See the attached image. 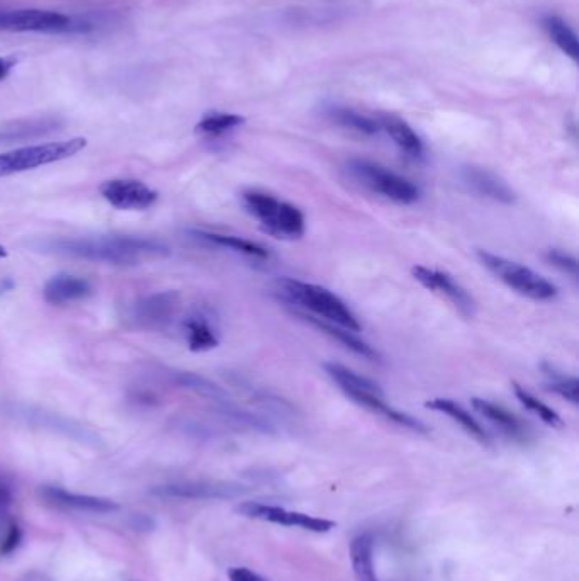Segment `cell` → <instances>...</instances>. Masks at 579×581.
Here are the masks:
<instances>
[{"label":"cell","instance_id":"obj_2","mask_svg":"<svg viewBox=\"0 0 579 581\" xmlns=\"http://www.w3.org/2000/svg\"><path fill=\"white\" fill-rule=\"evenodd\" d=\"M276 293L289 305H296L294 311L318 316L321 320L340 325L350 332L357 333L362 330L354 311L330 289L318 284L304 283L293 277H282L276 283Z\"/></svg>","mask_w":579,"mask_h":581},{"label":"cell","instance_id":"obj_18","mask_svg":"<svg viewBox=\"0 0 579 581\" xmlns=\"http://www.w3.org/2000/svg\"><path fill=\"white\" fill-rule=\"evenodd\" d=\"M94 293L92 284L84 277L72 274H58L48 279L43 289L46 303L53 306H65L77 301H84Z\"/></svg>","mask_w":579,"mask_h":581},{"label":"cell","instance_id":"obj_30","mask_svg":"<svg viewBox=\"0 0 579 581\" xmlns=\"http://www.w3.org/2000/svg\"><path fill=\"white\" fill-rule=\"evenodd\" d=\"M544 371H546L547 379V390L556 393L557 396H561L563 400L573 403V405H578L579 398V381L578 378L574 376H568V374L559 373L552 366H544Z\"/></svg>","mask_w":579,"mask_h":581},{"label":"cell","instance_id":"obj_31","mask_svg":"<svg viewBox=\"0 0 579 581\" xmlns=\"http://www.w3.org/2000/svg\"><path fill=\"white\" fill-rule=\"evenodd\" d=\"M546 260L559 271L566 272L569 276H578V260L574 255L568 254L564 250L551 249L546 252Z\"/></svg>","mask_w":579,"mask_h":581},{"label":"cell","instance_id":"obj_10","mask_svg":"<svg viewBox=\"0 0 579 581\" xmlns=\"http://www.w3.org/2000/svg\"><path fill=\"white\" fill-rule=\"evenodd\" d=\"M179 310L180 294L162 291L135 301L130 308V320L143 330H164L174 323Z\"/></svg>","mask_w":579,"mask_h":581},{"label":"cell","instance_id":"obj_33","mask_svg":"<svg viewBox=\"0 0 579 581\" xmlns=\"http://www.w3.org/2000/svg\"><path fill=\"white\" fill-rule=\"evenodd\" d=\"M12 505V490L11 485L7 483L4 476H0V517L7 514V510Z\"/></svg>","mask_w":579,"mask_h":581},{"label":"cell","instance_id":"obj_4","mask_svg":"<svg viewBox=\"0 0 579 581\" xmlns=\"http://www.w3.org/2000/svg\"><path fill=\"white\" fill-rule=\"evenodd\" d=\"M242 199L248 213L274 237L298 240L306 232V218L298 206L262 191L243 192Z\"/></svg>","mask_w":579,"mask_h":581},{"label":"cell","instance_id":"obj_37","mask_svg":"<svg viewBox=\"0 0 579 581\" xmlns=\"http://www.w3.org/2000/svg\"><path fill=\"white\" fill-rule=\"evenodd\" d=\"M2 257H7V250L0 245V259H2Z\"/></svg>","mask_w":579,"mask_h":581},{"label":"cell","instance_id":"obj_29","mask_svg":"<svg viewBox=\"0 0 579 581\" xmlns=\"http://www.w3.org/2000/svg\"><path fill=\"white\" fill-rule=\"evenodd\" d=\"M245 123V118L238 114L230 113H209L204 116L196 126V133L209 138H218L228 131L235 130Z\"/></svg>","mask_w":579,"mask_h":581},{"label":"cell","instance_id":"obj_8","mask_svg":"<svg viewBox=\"0 0 579 581\" xmlns=\"http://www.w3.org/2000/svg\"><path fill=\"white\" fill-rule=\"evenodd\" d=\"M87 147L85 138H72L67 142L43 143L34 147L19 148L0 155V177L21 174L41 165L55 164L65 158L74 157Z\"/></svg>","mask_w":579,"mask_h":581},{"label":"cell","instance_id":"obj_35","mask_svg":"<svg viewBox=\"0 0 579 581\" xmlns=\"http://www.w3.org/2000/svg\"><path fill=\"white\" fill-rule=\"evenodd\" d=\"M16 57H0V80L7 79L12 68L16 67Z\"/></svg>","mask_w":579,"mask_h":581},{"label":"cell","instance_id":"obj_28","mask_svg":"<svg viewBox=\"0 0 579 581\" xmlns=\"http://www.w3.org/2000/svg\"><path fill=\"white\" fill-rule=\"evenodd\" d=\"M513 393H515V396H517L518 401L522 403L523 407L530 410V412L535 413L544 424L556 427V429H561V427H563V418L559 417V413H557L556 410H552V408L549 407V405H546L544 401L539 400L534 393H530L525 386L513 383Z\"/></svg>","mask_w":579,"mask_h":581},{"label":"cell","instance_id":"obj_23","mask_svg":"<svg viewBox=\"0 0 579 581\" xmlns=\"http://www.w3.org/2000/svg\"><path fill=\"white\" fill-rule=\"evenodd\" d=\"M427 407L452 418L456 424L461 425L462 429L466 430L467 434L473 435L474 439L479 440V442H483V444L490 442V435L484 430L483 425L479 424L478 420L456 401L450 400V398H433V400L428 401Z\"/></svg>","mask_w":579,"mask_h":581},{"label":"cell","instance_id":"obj_16","mask_svg":"<svg viewBox=\"0 0 579 581\" xmlns=\"http://www.w3.org/2000/svg\"><path fill=\"white\" fill-rule=\"evenodd\" d=\"M41 498H45L46 502L55 507L87 512V514H113L119 510V503L109 498L80 495V493H72L58 486H43Z\"/></svg>","mask_w":579,"mask_h":581},{"label":"cell","instance_id":"obj_36","mask_svg":"<svg viewBox=\"0 0 579 581\" xmlns=\"http://www.w3.org/2000/svg\"><path fill=\"white\" fill-rule=\"evenodd\" d=\"M14 286H16V283H14L12 279H9V277H4V279H0V296H2V294L9 293V291H12V289H14Z\"/></svg>","mask_w":579,"mask_h":581},{"label":"cell","instance_id":"obj_34","mask_svg":"<svg viewBox=\"0 0 579 581\" xmlns=\"http://www.w3.org/2000/svg\"><path fill=\"white\" fill-rule=\"evenodd\" d=\"M228 576H230V581H267L248 568H231Z\"/></svg>","mask_w":579,"mask_h":581},{"label":"cell","instance_id":"obj_24","mask_svg":"<svg viewBox=\"0 0 579 581\" xmlns=\"http://www.w3.org/2000/svg\"><path fill=\"white\" fill-rule=\"evenodd\" d=\"M192 235L196 238H201L204 242L211 243V245L233 250L237 254L247 255V257H252V259H267L269 257V250L262 247L260 243L252 242V240H247V238L211 232H194Z\"/></svg>","mask_w":579,"mask_h":581},{"label":"cell","instance_id":"obj_11","mask_svg":"<svg viewBox=\"0 0 579 581\" xmlns=\"http://www.w3.org/2000/svg\"><path fill=\"white\" fill-rule=\"evenodd\" d=\"M411 274L423 288H427L432 293L439 294L440 298L447 299L450 305L454 306L462 316L473 318L476 315V299L469 293L459 281L444 271L430 269L425 266H415L411 269Z\"/></svg>","mask_w":579,"mask_h":581},{"label":"cell","instance_id":"obj_14","mask_svg":"<svg viewBox=\"0 0 579 581\" xmlns=\"http://www.w3.org/2000/svg\"><path fill=\"white\" fill-rule=\"evenodd\" d=\"M243 493L242 488L231 483H213V481H180L169 485L155 486L153 497L169 500H223L237 497Z\"/></svg>","mask_w":579,"mask_h":581},{"label":"cell","instance_id":"obj_7","mask_svg":"<svg viewBox=\"0 0 579 581\" xmlns=\"http://www.w3.org/2000/svg\"><path fill=\"white\" fill-rule=\"evenodd\" d=\"M349 172L360 186L379 194L381 198L388 199L391 203L408 206L420 199V189L415 182L372 160L366 158L350 160Z\"/></svg>","mask_w":579,"mask_h":581},{"label":"cell","instance_id":"obj_21","mask_svg":"<svg viewBox=\"0 0 579 581\" xmlns=\"http://www.w3.org/2000/svg\"><path fill=\"white\" fill-rule=\"evenodd\" d=\"M184 335H186L187 345L192 352H206V350L216 349L220 345V337L208 315L203 311L192 313L182 322Z\"/></svg>","mask_w":579,"mask_h":581},{"label":"cell","instance_id":"obj_1","mask_svg":"<svg viewBox=\"0 0 579 581\" xmlns=\"http://www.w3.org/2000/svg\"><path fill=\"white\" fill-rule=\"evenodd\" d=\"M43 254L63 255L74 259L109 264V266H140L143 262L169 257L167 243L158 238L136 235H97V237L45 238L31 243Z\"/></svg>","mask_w":579,"mask_h":581},{"label":"cell","instance_id":"obj_5","mask_svg":"<svg viewBox=\"0 0 579 581\" xmlns=\"http://www.w3.org/2000/svg\"><path fill=\"white\" fill-rule=\"evenodd\" d=\"M101 21L90 16H67L41 9L0 11V29L16 33L85 34L96 31Z\"/></svg>","mask_w":579,"mask_h":581},{"label":"cell","instance_id":"obj_32","mask_svg":"<svg viewBox=\"0 0 579 581\" xmlns=\"http://www.w3.org/2000/svg\"><path fill=\"white\" fill-rule=\"evenodd\" d=\"M23 539V532L19 529L16 522L7 525L6 534L0 539V556H9L14 553Z\"/></svg>","mask_w":579,"mask_h":581},{"label":"cell","instance_id":"obj_20","mask_svg":"<svg viewBox=\"0 0 579 581\" xmlns=\"http://www.w3.org/2000/svg\"><path fill=\"white\" fill-rule=\"evenodd\" d=\"M473 407L476 408V412L481 413L486 420H490L491 424L496 425L508 437L517 440L527 439L529 429L515 413L506 410L505 407H501L493 401L484 400V398H473Z\"/></svg>","mask_w":579,"mask_h":581},{"label":"cell","instance_id":"obj_6","mask_svg":"<svg viewBox=\"0 0 579 581\" xmlns=\"http://www.w3.org/2000/svg\"><path fill=\"white\" fill-rule=\"evenodd\" d=\"M478 259L496 279H500L501 283L525 298L551 301L557 296L556 284L532 271L530 267L522 266L515 260L505 259L488 250H478Z\"/></svg>","mask_w":579,"mask_h":581},{"label":"cell","instance_id":"obj_27","mask_svg":"<svg viewBox=\"0 0 579 581\" xmlns=\"http://www.w3.org/2000/svg\"><path fill=\"white\" fill-rule=\"evenodd\" d=\"M544 28L547 34L551 36V40L556 43L561 50L568 55L573 62H578L579 45L578 38L574 34L573 29L569 28L568 24L564 23L561 17L547 16L544 19Z\"/></svg>","mask_w":579,"mask_h":581},{"label":"cell","instance_id":"obj_15","mask_svg":"<svg viewBox=\"0 0 579 581\" xmlns=\"http://www.w3.org/2000/svg\"><path fill=\"white\" fill-rule=\"evenodd\" d=\"M461 179L471 191L476 192L481 198L491 199L495 203L513 204L517 201L515 191L491 170L483 167H464Z\"/></svg>","mask_w":579,"mask_h":581},{"label":"cell","instance_id":"obj_12","mask_svg":"<svg viewBox=\"0 0 579 581\" xmlns=\"http://www.w3.org/2000/svg\"><path fill=\"white\" fill-rule=\"evenodd\" d=\"M102 198L118 209L145 211L155 206L158 192L136 179H113L101 186Z\"/></svg>","mask_w":579,"mask_h":581},{"label":"cell","instance_id":"obj_19","mask_svg":"<svg viewBox=\"0 0 579 581\" xmlns=\"http://www.w3.org/2000/svg\"><path fill=\"white\" fill-rule=\"evenodd\" d=\"M294 313L299 318H303L304 322L311 323L320 332L328 335L330 339L335 340L338 344H342L345 349L352 350L357 356L369 359V361H379V352L372 345L367 344L366 340L359 339L357 333L350 332L347 328L340 327V325H335L332 322H327V320H321L318 316L301 313V311H294Z\"/></svg>","mask_w":579,"mask_h":581},{"label":"cell","instance_id":"obj_22","mask_svg":"<svg viewBox=\"0 0 579 581\" xmlns=\"http://www.w3.org/2000/svg\"><path fill=\"white\" fill-rule=\"evenodd\" d=\"M381 131H386L401 152H405L408 157L420 158L423 155V142L420 136L416 135L405 119L396 118L391 114H384L379 118Z\"/></svg>","mask_w":579,"mask_h":581},{"label":"cell","instance_id":"obj_26","mask_svg":"<svg viewBox=\"0 0 579 581\" xmlns=\"http://www.w3.org/2000/svg\"><path fill=\"white\" fill-rule=\"evenodd\" d=\"M372 553H374V542L371 536L355 537L350 546V558H352L357 581H377Z\"/></svg>","mask_w":579,"mask_h":581},{"label":"cell","instance_id":"obj_9","mask_svg":"<svg viewBox=\"0 0 579 581\" xmlns=\"http://www.w3.org/2000/svg\"><path fill=\"white\" fill-rule=\"evenodd\" d=\"M4 415L14 418L17 422H23V424L51 430L55 434L67 435L70 439L79 440L82 444H89V446L101 444V437L94 430L75 422L72 418L63 417L60 413L46 412L41 408L31 407V405L11 403V405L4 407Z\"/></svg>","mask_w":579,"mask_h":581},{"label":"cell","instance_id":"obj_13","mask_svg":"<svg viewBox=\"0 0 579 581\" xmlns=\"http://www.w3.org/2000/svg\"><path fill=\"white\" fill-rule=\"evenodd\" d=\"M237 510L250 519L265 520V522L287 525V527H299L304 531L328 532L335 527V522L332 520L316 519L311 515L289 512L286 508L272 507V505H264V503H242Z\"/></svg>","mask_w":579,"mask_h":581},{"label":"cell","instance_id":"obj_25","mask_svg":"<svg viewBox=\"0 0 579 581\" xmlns=\"http://www.w3.org/2000/svg\"><path fill=\"white\" fill-rule=\"evenodd\" d=\"M327 114L328 118L332 119L335 125L347 128L350 131H355V133H360V135L374 136L377 133H381L379 119L357 113L354 109L335 106V108L328 109Z\"/></svg>","mask_w":579,"mask_h":581},{"label":"cell","instance_id":"obj_17","mask_svg":"<svg viewBox=\"0 0 579 581\" xmlns=\"http://www.w3.org/2000/svg\"><path fill=\"white\" fill-rule=\"evenodd\" d=\"M63 121L57 116L45 118L17 119L0 125V145L38 140L62 130Z\"/></svg>","mask_w":579,"mask_h":581},{"label":"cell","instance_id":"obj_3","mask_svg":"<svg viewBox=\"0 0 579 581\" xmlns=\"http://www.w3.org/2000/svg\"><path fill=\"white\" fill-rule=\"evenodd\" d=\"M325 373L338 388L343 391V395L349 396L350 400L357 403L359 407L366 408L367 412L374 413L377 417L384 418L388 422L405 427V429L427 434V427L418 422L416 418L408 413L401 412L398 408L391 407L383 390L371 379L364 378L360 374L354 373L352 369L337 362H327Z\"/></svg>","mask_w":579,"mask_h":581}]
</instances>
